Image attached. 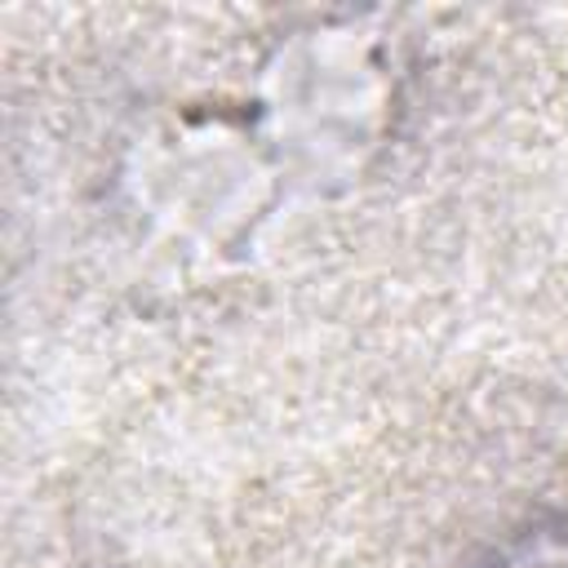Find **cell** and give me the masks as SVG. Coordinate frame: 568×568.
I'll return each mask as SVG.
<instances>
[{"label":"cell","mask_w":568,"mask_h":568,"mask_svg":"<svg viewBox=\"0 0 568 568\" xmlns=\"http://www.w3.org/2000/svg\"><path fill=\"white\" fill-rule=\"evenodd\" d=\"M470 568H568V515H541L488 546Z\"/></svg>","instance_id":"obj_1"}]
</instances>
